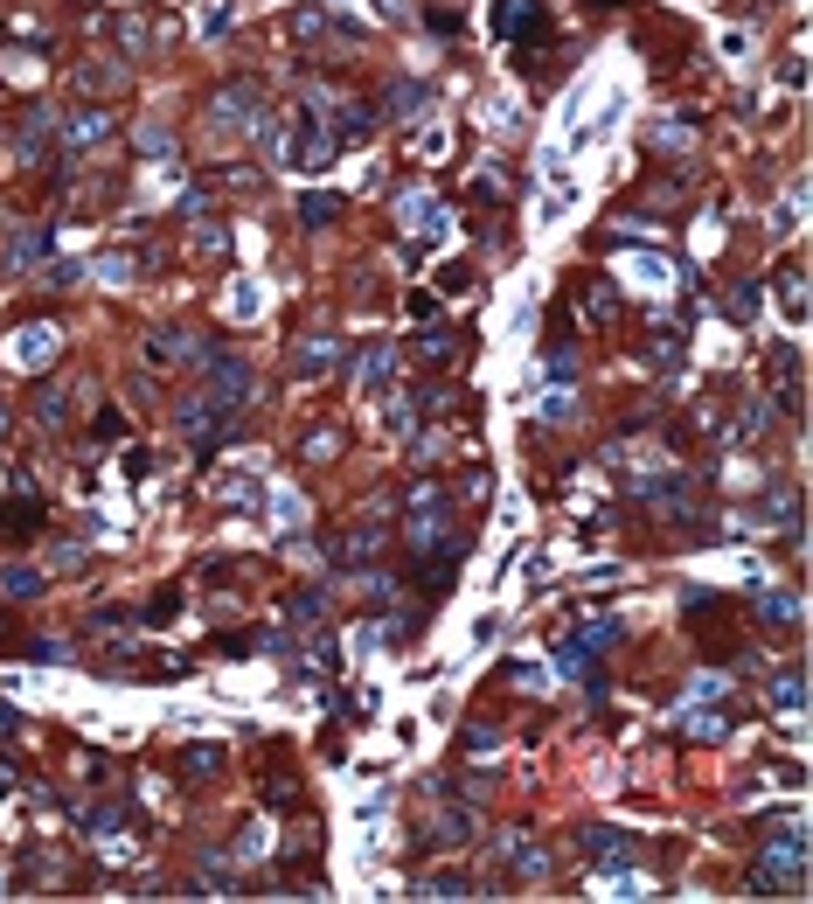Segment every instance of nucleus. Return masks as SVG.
I'll use <instances>...</instances> for the list:
<instances>
[{"instance_id": "1", "label": "nucleus", "mask_w": 813, "mask_h": 904, "mask_svg": "<svg viewBox=\"0 0 813 904\" xmlns=\"http://www.w3.org/2000/svg\"><path fill=\"white\" fill-rule=\"evenodd\" d=\"M202 404L244 418V404H251V362L244 355H209L202 362Z\"/></svg>"}, {"instance_id": "2", "label": "nucleus", "mask_w": 813, "mask_h": 904, "mask_svg": "<svg viewBox=\"0 0 813 904\" xmlns=\"http://www.w3.org/2000/svg\"><path fill=\"white\" fill-rule=\"evenodd\" d=\"M251 112H265V84L258 77H230L223 91H209V126L216 133H237Z\"/></svg>"}, {"instance_id": "3", "label": "nucleus", "mask_w": 813, "mask_h": 904, "mask_svg": "<svg viewBox=\"0 0 813 904\" xmlns=\"http://www.w3.org/2000/svg\"><path fill=\"white\" fill-rule=\"evenodd\" d=\"M445 522H452V494L431 480V487H417L410 494V508H404V536H410V550H424L431 536H445Z\"/></svg>"}, {"instance_id": "4", "label": "nucleus", "mask_w": 813, "mask_h": 904, "mask_svg": "<svg viewBox=\"0 0 813 904\" xmlns=\"http://www.w3.org/2000/svg\"><path fill=\"white\" fill-rule=\"evenodd\" d=\"M494 35H508V42H549L542 0H501L494 7Z\"/></svg>"}, {"instance_id": "5", "label": "nucleus", "mask_w": 813, "mask_h": 904, "mask_svg": "<svg viewBox=\"0 0 813 904\" xmlns=\"http://www.w3.org/2000/svg\"><path fill=\"white\" fill-rule=\"evenodd\" d=\"M376 557H383V515L369 508V515H362V522H355V529L341 536L334 564H341V571H362V564H376Z\"/></svg>"}, {"instance_id": "6", "label": "nucleus", "mask_w": 813, "mask_h": 904, "mask_svg": "<svg viewBox=\"0 0 813 904\" xmlns=\"http://www.w3.org/2000/svg\"><path fill=\"white\" fill-rule=\"evenodd\" d=\"M466 842H473V807L466 800H445L424 821V849H466Z\"/></svg>"}, {"instance_id": "7", "label": "nucleus", "mask_w": 813, "mask_h": 904, "mask_svg": "<svg viewBox=\"0 0 813 904\" xmlns=\"http://www.w3.org/2000/svg\"><path fill=\"white\" fill-rule=\"evenodd\" d=\"M146 362H153V369L202 362V341H195V327H160V334H146Z\"/></svg>"}, {"instance_id": "8", "label": "nucleus", "mask_w": 813, "mask_h": 904, "mask_svg": "<svg viewBox=\"0 0 813 904\" xmlns=\"http://www.w3.org/2000/svg\"><path fill=\"white\" fill-rule=\"evenodd\" d=\"M327 369H341V334H306L299 355H292V376L313 383V376H327Z\"/></svg>"}, {"instance_id": "9", "label": "nucleus", "mask_w": 813, "mask_h": 904, "mask_svg": "<svg viewBox=\"0 0 813 904\" xmlns=\"http://www.w3.org/2000/svg\"><path fill=\"white\" fill-rule=\"evenodd\" d=\"M577 849H584L591 863H640V842H633L626 828H584Z\"/></svg>"}, {"instance_id": "10", "label": "nucleus", "mask_w": 813, "mask_h": 904, "mask_svg": "<svg viewBox=\"0 0 813 904\" xmlns=\"http://www.w3.org/2000/svg\"><path fill=\"white\" fill-rule=\"evenodd\" d=\"M390 376H397V355L376 341V348L355 362V390H362V397H397V390H390Z\"/></svg>"}, {"instance_id": "11", "label": "nucleus", "mask_w": 813, "mask_h": 904, "mask_svg": "<svg viewBox=\"0 0 813 904\" xmlns=\"http://www.w3.org/2000/svg\"><path fill=\"white\" fill-rule=\"evenodd\" d=\"M410 898H438V904H459V898H480V884H473L466 870H431V877H417V884H410Z\"/></svg>"}, {"instance_id": "12", "label": "nucleus", "mask_w": 813, "mask_h": 904, "mask_svg": "<svg viewBox=\"0 0 813 904\" xmlns=\"http://www.w3.org/2000/svg\"><path fill=\"white\" fill-rule=\"evenodd\" d=\"M98 140H112V112H77L70 133H63V160H84Z\"/></svg>"}, {"instance_id": "13", "label": "nucleus", "mask_w": 813, "mask_h": 904, "mask_svg": "<svg viewBox=\"0 0 813 904\" xmlns=\"http://www.w3.org/2000/svg\"><path fill=\"white\" fill-rule=\"evenodd\" d=\"M42 251H49V230L35 223V230H21V237H14V244L0 251V272H7V279H21L28 265H42Z\"/></svg>"}, {"instance_id": "14", "label": "nucleus", "mask_w": 813, "mask_h": 904, "mask_svg": "<svg viewBox=\"0 0 813 904\" xmlns=\"http://www.w3.org/2000/svg\"><path fill=\"white\" fill-rule=\"evenodd\" d=\"M327 119H334V140H362V133H376V119H383V112H376V105H362V98H348V105H334Z\"/></svg>"}, {"instance_id": "15", "label": "nucleus", "mask_w": 813, "mask_h": 904, "mask_svg": "<svg viewBox=\"0 0 813 904\" xmlns=\"http://www.w3.org/2000/svg\"><path fill=\"white\" fill-rule=\"evenodd\" d=\"M77 84H84V91H98V98H119V91L133 84V70H126V63H84V70H77Z\"/></svg>"}, {"instance_id": "16", "label": "nucleus", "mask_w": 813, "mask_h": 904, "mask_svg": "<svg viewBox=\"0 0 813 904\" xmlns=\"http://www.w3.org/2000/svg\"><path fill=\"white\" fill-rule=\"evenodd\" d=\"M70 390H77V383H42V390H35V425L56 432V425L70 418Z\"/></svg>"}, {"instance_id": "17", "label": "nucleus", "mask_w": 813, "mask_h": 904, "mask_svg": "<svg viewBox=\"0 0 813 904\" xmlns=\"http://www.w3.org/2000/svg\"><path fill=\"white\" fill-rule=\"evenodd\" d=\"M334 216H341V195H320V188L299 195V223H306V230H327Z\"/></svg>"}, {"instance_id": "18", "label": "nucleus", "mask_w": 813, "mask_h": 904, "mask_svg": "<svg viewBox=\"0 0 813 904\" xmlns=\"http://www.w3.org/2000/svg\"><path fill=\"white\" fill-rule=\"evenodd\" d=\"M459 355V341H452V327H431V334H417V362L424 369H445Z\"/></svg>"}, {"instance_id": "19", "label": "nucleus", "mask_w": 813, "mask_h": 904, "mask_svg": "<svg viewBox=\"0 0 813 904\" xmlns=\"http://www.w3.org/2000/svg\"><path fill=\"white\" fill-rule=\"evenodd\" d=\"M404 230L410 237H438V230H445V209L417 195V202H404Z\"/></svg>"}, {"instance_id": "20", "label": "nucleus", "mask_w": 813, "mask_h": 904, "mask_svg": "<svg viewBox=\"0 0 813 904\" xmlns=\"http://www.w3.org/2000/svg\"><path fill=\"white\" fill-rule=\"evenodd\" d=\"M800 703H807V675H800V668H786V675L772 682V710H786V717H800Z\"/></svg>"}, {"instance_id": "21", "label": "nucleus", "mask_w": 813, "mask_h": 904, "mask_svg": "<svg viewBox=\"0 0 813 904\" xmlns=\"http://www.w3.org/2000/svg\"><path fill=\"white\" fill-rule=\"evenodd\" d=\"M397 119H410V112H424L431 105V84H390V98H383Z\"/></svg>"}, {"instance_id": "22", "label": "nucleus", "mask_w": 813, "mask_h": 904, "mask_svg": "<svg viewBox=\"0 0 813 904\" xmlns=\"http://www.w3.org/2000/svg\"><path fill=\"white\" fill-rule=\"evenodd\" d=\"M181 772H188V779H216V772H223V752H216V745H188V752H181Z\"/></svg>"}, {"instance_id": "23", "label": "nucleus", "mask_w": 813, "mask_h": 904, "mask_svg": "<svg viewBox=\"0 0 813 904\" xmlns=\"http://www.w3.org/2000/svg\"><path fill=\"white\" fill-rule=\"evenodd\" d=\"M133 272H139L133 251H105V258H98V279H105V286H133Z\"/></svg>"}, {"instance_id": "24", "label": "nucleus", "mask_w": 813, "mask_h": 904, "mask_svg": "<svg viewBox=\"0 0 813 904\" xmlns=\"http://www.w3.org/2000/svg\"><path fill=\"white\" fill-rule=\"evenodd\" d=\"M779 300H786V313H793V327L807 320V286H800V265H786V272H779Z\"/></svg>"}, {"instance_id": "25", "label": "nucleus", "mask_w": 813, "mask_h": 904, "mask_svg": "<svg viewBox=\"0 0 813 904\" xmlns=\"http://www.w3.org/2000/svg\"><path fill=\"white\" fill-rule=\"evenodd\" d=\"M119 42H126V56H146V49H153L160 35H153V21H139V14H126V21H119Z\"/></svg>"}, {"instance_id": "26", "label": "nucleus", "mask_w": 813, "mask_h": 904, "mask_svg": "<svg viewBox=\"0 0 813 904\" xmlns=\"http://www.w3.org/2000/svg\"><path fill=\"white\" fill-rule=\"evenodd\" d=\"M334 452H341V432H334V425H313V432L299 439V459H334Z\"/></svg>"}, {"instance_id": "27", "label": "nucleus", "mask_w": 813, "mask_h": 904, "mask_svg": "<svg viewBox=\"0 0 813 904\" xmlns=\"http://www.w3.org/2000/svg\"><path fill=\"white\" fill-rule=\"evenodd\" d=\"M473 195H480V202H501V195H508V174H501V160H480V174H473Z\"/></svg>"}, {"instance_id": "28", "label": "nucleus", "mask_w": 813, "mask_h": 904, "mask_svg": "<svg viewBox=\"0 0 813 904\" xmlns=\"http://www.w3.org/2000/svg\"><path fill=\"white\" fill-rule=\"evenodd\" d=\"M758 619H772V626H800V599H793V592H779V599H758Z\"/></svg>"}, {"instance_id": "29", "label": "nucleus", "mask_w": 813, "mask_h": 904, "mask_svg": "<svg viewBox=\"0 0 813 904\" xmlns=\"http://www.w3.org/2000/svg\"><path fill=\"white\" fill-rule=\"evenodd\" d=\"M49 348H56V327H21V341H14L21 362H35V355H49Z\"/></svg>"}, {"instance_id": "30", "label": "nucleus", "mask_w": 813, "mask_h": 904, "mask_svg": "<svg viewBox=\"0 0 813 904\" xmlns=\"http://www.w3.org/2000/svg\"><path fill=\"white\" fill-rule=\"evenodd\" d=\"M0 585H7L14 599H35V592H42V571H28V564H7V571H0Z\"/></svg>"}, {"instance_id": "31", "label": "nucleus", "mask_w": 813, "mask_h": 904, "mask_svg": "<svg viewBox=\"0 0 813 904\" xmlns=\"http://www.w3.org/2000/svg\"><path fill=\"white\" fill-rule=\"evenodd\" d=\"M681 738H695V745L709 738V745H716V738H723V717H716V710H709V717H702V710H688V717H681Z\"/></svg>"}, {"instance_id": "32", "label": "nucleus", "mask_w": 813, "mask_h": 904, "mask_svg": "<svg viewBox=\"0 0 813 904\" xmlns=\"http://www.w3.org/2000/svg\"><path fill=\"white\" fill-rule=\"evenodd\" d=\"M459 745H466L473 758H480V752H501V724H487V717H480V724H466V738H459Z\"/></svg>"}, {"instance_id": "33", "label": "nucleus", "mask_w": 813, "mask_h": 904, "mask_svg": "<svg viewBox=\"0 0 813 904\" xmlns=\"http://www.w3.org/2000/svg\"><path fill=\"white\" fill-rule=\"evenodd\" d=\"M584 313H591V320H612V313H619V293H612V286H584Z\"/></svg>"}, {"instance_id": "34", "label": "nucleus", "mask_w": 813, "mask_h": 904, "mask_svg": "<svg viewBox=\"0 0 813 904\" xmlns=\"http://www.w3.org/2000/svg\"><path fill=\"white\" fill-rule=\"evenodd\" d=\"M410 459H417V466H438V459H445V439H438V432H417V439H410Z\"/></svg>"}, {"instance_id": "35", "label": "nucleus", "mask_w": 813, "mask_h": 904, "mask_svg": "<svg viewBox=\"0 0 813 904\" xmlns=\"http://www.w3.org/2000/svg\"><path fill=\"white\" fill-rule=\"evenodd\" d=\"M487 119H494V133H515V126H522L515 98H487Z\"/></svg>"}, {"instance_id": "36", "label": "nucleus", "mask_w": 813, "mask_h": 904, "mask_svg": "<svg viewBox=\"0 0 813 904\" xmlns=\"http://www.w3.org/2000/svg\"><path fill=\"white\" fill-rule=\"evenodd\" d=\"M42 286H49V293H70V286H84V265H70V258H63V265H49V279H42Z\"/></svg>"}, {"instance_id": "37", "label": "nucleus", "mask_w": 813, "mask_h": 904, "mask_svg": "<svg viewBox=\"0 0 813 904\" xmlns=\"http://www.w3.org/2000/svg\"><path fill=\"white\" fill-rule=\"evenodd\" d=\"M265 849H271V828H265V821H251V828H244V842H237V856L251 863V856H265Z\"/></svg>"}, {"instance_id": "38", "label": "nucleus", "mask_w": 813, "mask_h": 904, "mask_svg": "<svg viewBox=\"0 0 813 904\" xmlns=\"http://www.w3.org/2000/svg\"><path fill=\"white\" fill-rule=\"evenodd\" d=\"M139 147L146 153H174V133H167L160 119H146V126H139Z\"/></svg>"}, {"instance_id": "39", "label": "nucleus", "mask_w": 813, "mask_h": 904, "mask_svg": "<svg viewBox=\"0 0 813 904\" xmlns=\"http://www.w3.org/2000/svg\"><path fill=\"white\" fill-rule=\"evenodd\" d=\"M730 306H737V313L751 320V313L765 306V293H758V279H737V293H730Z\"/></svg>"}, {"instance_id": "40", "label": "nucleus", "mask_w": 813, "mask_h": 904, "mask_svg": "<svg viewBox=\"0 0 813 904\" xmlns=\"http://www.w3.org/2000/svg\"><path fill=\"white\" fill-rule=\"evenodd\" d=\"M633 286H668V265H661V258H640V265H633Z\"/></svg>"}, {"instance_id": "41", "label": "nucleus", "mask_w": 813, "mask_h": 904, "mask_svg": "<svg viewBox=\"0 0 813 904\" xmlns=\"http://www.w3.org/2000/svg\"><path fill=\"white\" fill-rule=\"evenodd\" d=\"M515 682H522V689H549V668H536V661H522V668H515Z\"/></svg>"}, {"instance_id": "42", "label": "nucleus", "mask_w": 813, "mask_h": 904, "mask_svg": "<svg viewBox=\"0 0 813 904\" xmlns=\"http://www.w3.org/2000/svg\"><path fill=\"white\" fill-rule=\"evenodd\" d=\"M417 153H431V160H438V153H445V126H424V133H417Z\"/></svg>"}, {"instance_id": "43", "label": "nucleus", "mask_w": 813, "mask_h": 904, "mask_svg": "<svg viewBox=\"0 0 813 904\" xmlns=\"http://www.w3.org/2000/svg\"><path fill=\"white\" fill-rule=\"evenodd\" d=\"M0 738H14V710L7 703H0Z\"/></svg>"}, {"instance_id": "44", "label": "nucleus", "mask_w": 813, "mask_h": 904, "mask_svg": "<svg viewBox=\"0 0 813 904\" xmlns=\"http://www.w3.org/2000/svg\"><path fill=\"white\" fill-rule=\"evenodd\" d=\"M7 786H14V772H7V765H0V793H7Z\"/></svg>"}, {"instance_id": "45", "label": "nucleus", "mask_w": 813, "mask_h": 904, "mask_svg": "<svg viewBox=\"0 0 813 904\" xmlns=\"http://www.w3.org/2000/svg\"><path fill=\"white\" fill-rule=\"evenodd\" d=\"M0 432H7V411H0Z\"/></svg>"}]
</instances>
